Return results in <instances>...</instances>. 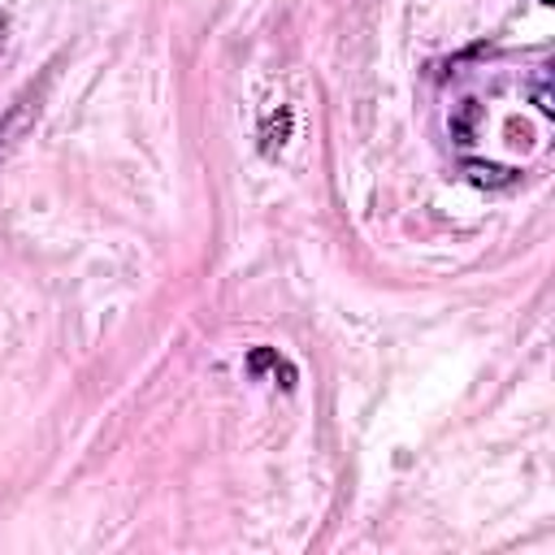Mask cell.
Instances as JSON below:
<instances>
[{
    "mask_svg": "<svg viewBox=\"0 0 555 555\" xmlns=\"http://www.w3.org/2000/svg\"><path fill=\"white\" fill-rule=\"evenodd\" d=\"M529 91H533V104H538V113H542V117H551V113H555V104H551V87H546V69H538V78H533V87H529Z\"/></svg>",
    "mask_w": 555,
    "mask_h": 555,
    "instance_id": "5",
    "label": "cell"
},
{
    "mask_svg": "<svg viewBox=\"0 0 555 555\" xmlns=\"http://www.w3.org/2000/svg\"><path fill=\"white\" fill-rule=\"evenodd\" d=\"M291 126H295V113H291V104H278L264 121H260V156H278L282 147H286V139H291Z\"/></svg>",
    "mask_w": 555,
    "mask_h": 555,
    "instance_id": "2",
    "label": "cell"
},
{
    "mask_svg": "<svg viewBox=\"0 0 555 555\" xmlns=\"http://www.w3.org/2000/svg\"><path fill=\"white\" fill-rule=\"evenodd\" d=\"M43 87H48V74L39 78V82H30L4 113H0V169H4V160L17 152V143L30 134V126L39 121V108H43Z\"/></svg>",
    "mask_w": 555,
    "mask_h": 555,
    "instance_id": "1",
    "label": "cell"
},
{
    "mask_svg": "<svg viewBox=\"0 0 555 555\" xmlns=\"http://www.w3.org/2000/svg\"><path fill=\"white\" fill-rule=\"evenodd\" d=\"M538 4H551V0H538Z\"/></svg>",
    "mask_w": 555,
    "mask_h": 555,
    "instance_id": "7",
    "label": "cell"
},
{
    "mask_svg": "<svg viewBox=\"0 0 555 555\" xmlns=\"http://www.w3.org/2000/svg\"><path fill=\"white\" fill-rule=\"evenodd\" d=\"M247 373H273V377H282V382H278L282 390H295V382H299L295 364H291L286 356H278L273 347H251V356H247Z\"/></svg>",
    "mask_w": 555,
    "mask_h": 555,
    "instance_id": "3",
    "label": "cell"
},
{
    "mask_svg": "<svg viewBox=\"0 0 555 555\" xmlns=\"http://www.w3.org/2000/svg\"><path fill=\"white\" fill-rule=\"evenodd\" d=\"M464 173L477 186H512L516 182V169H499V165H464Z\"/></svg>",
    "mask_w": 555,
    "mask_h": 555,
    "instance_id": "4",
    "label": "cell"
},
{
    "mask_svg": "<svg viewBox=\"0 0 555 555\" xmlns=\"http://www.w3.org/2000/svg\"><path fill=\"white\" fill-rule=\"evenodd\" d=\"M4 39H9V13H0V52H4Z\"/></svg>",
    "mask_w": 555,
    "mask_h": 555,
    "instance_id": "6",
    "label": "cell"
}]
</instances>
